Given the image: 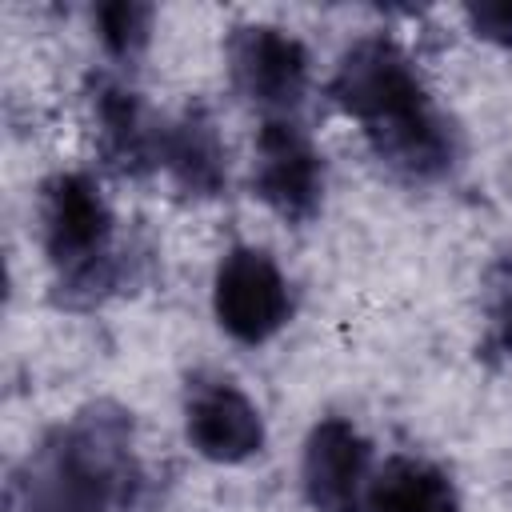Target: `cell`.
Returning <instances> with one entry per match:
<instances>
[{"instance_id":"30bf717a","label":"cell","mask_w":512,"mask_h":512,"mask_svg":"<svg viewBox=\"0 0 512 512\" xmlns=\"http://www.w3.org/2000/svg\"><path fill=\"white\" fill-rule=\"evenodd\" d=\"M160 168L188 200H216L228 184V148L208 104L192 100L172 120H160Z\"/></svg>"},{"instance_id":"ba28073f","label":"cell","mask_w":512,"mask_h":512,"mask_svg":"<svg viewBox=\"0 0 512 512\" xmlns=\"http://www.w3.org/2000/svg\"><path fill=\"white\" fill-rule=\"evenodd\" d=\"M184 432L188 444L212 464H244L264 448L260 408L228 376H188Z\"/></svg>"},{"instance_id":"8992f818","label":"cell","mask_w":512,"mask_h":512,"mask_svg":"<svg viewBox=\"0 0 512 512\" xmlns=\"http://www.w3.org/2000/svg\"><path fill=\"white\" fill-rule=\"evenodd\" d=\"M252 192L288 224H308L324 204V156L296 116L264 120L256 132Z\"/></svg>"},{"instance_id":"4fadbf2b","label":"cell","mask_w":512,"mask_h":512,"mask_svg":"<svg viewBox=\"0 0 512 512\" xmlns=\"http://www.w3.org/2000/svg\"><path fill=\"white\" fill-rule=\"evenodd\" d=\"M484 316V348L496 356H512V252H504L484 276Z\"/></svg>"},{"instance_id":"6da1fadb","label":"cell","mask_w":512,"mask_h":512,"mask_svg":"<svg viewBox=\"0 0 512 512\" xmlns=\"http://www.w3.org/2000/svg\"><path fill=\"white\" fill-rule=\"evenodd\" d=\"M332 104L352 116L372 156L404 184H436L460 160V128L432 100L412 56L384 32L360 36L336 60Z\"/></svg>"},{"instance_id":"5bb4252c","label":"cell","mask_w":512,"mask_h":512,"mask_svg":"<svg viewBox=\"0 0 512 512\" xmlns=\"http://www.w3.org/2000/svg\"><path fill=\"white\" fill-rule=\"evenodd\" d=\"M464 20L468 28L488 40V44H500V48H512V4L508 0H480V4H468L464 8Z\"/></svg>"},{"instance_id":"52a82bcc","label":"cell","mask_w":512,"mask_h":512,"mask_svg":"<svg viewBox=\"0 0 512 512\" xmlns=\"http://www.w3.org/2000/svg\"><path fill=\"white\" fill-rule=\"evenodd\" d=\"M300 484L312 512H364L372 484V444L344 416L312 424L300 460Z\"/></svg>"},{"instance_id":"8fae6325","label":"cell","mask_w":512,"mask_h":512,"mask_svg":"<svg viewBox=\"0 0 512 512\" xmlns=\"http://www.w3.org/2000/svg\"><path fill=\"white\" fill-rule=\"evenodd\" d=\"M364 512H460L456 484L420 456H392L372 472Z\"/></svg>"},{"instance_id":"9c48e42d","label":"cell","mask_w":512,"mask_h":512,"mask_svg":"<svg viewBox=\"0 0 512 512\" xmlns=\"http://www.w3.org/2000/svg\"><path fill=\"white\" fill-rule=\"evenodd\" d=\"M88 104L96 116L100 156L116 176L140 180L160 168V160H156L160 120L148 116L136 88H128L124 80H116L108 72H96V76H88Z\"/></svg>"},{"instance_id":"277c9868","label":"cell","mask_w":512,"mask_h":512,"mask_svg":"<svg viewBox=\"0 0 512 512\" xmlns=\"http://www.w3.org/2000/svg\"><path fill=\"white\" fill-rule=\"evenodd\" d=\"M232 88L264 116H296L308 96V48L276 24H240L224 44Z\"/></svg>"},{"instance_id":"7c38bea8","label":"cell","mask_w":512,"mask_h":512,"mask_svg":"<svg viewBox=\"0 0 512 512\" xmlns=\"http://www.w3.org/2000/svg\"><path fill=\"white\" fill-rule=\"evenodd\" d=\"M152 20H156V8L152 4H140V0H108V4L96 8V36H100L104 52L116 64L132 68L148 52Z\"/></svg>"},{"instance_id":"7a4b0ae2","label":"cell","mask_w":512,"mask_h":512,"mask_svg":"<svg viewBox=\"0 0 512 512\" xmlns=\"http://www.w3.org/2000/svg\"><path fill=\"white\" fill-rule=\"evenodd\" d=\"M144 484L132 412L116 400H88L8 476V512H128Z\"/></svg>"},{"instance_id":"5b68a950","label":"cell","mask_w":512,"mask_h":512,"mask_svg":"<svg viewBox=\"0 0 512 512\" xmlns=\"http://www.w3.org/2000/svg\"><path fill=\"white\" fill-rule=\"evenodd\" d=\"M212 312L216 324L236 340V344H264L272 340L288 316H292V292L284 272L264 248L236 244L224 252L216 280H212Z\"/></svg>"},{"instance_id":"3957f363","label":"cell","mask_w":512,"mask_h":512,"mask_svg":"<svg viewBox=\"0 0 512 512\" xmlns=\"http://www.w3.org/2000/svg\"><path fill=\"white\" fill-rule=\"evenodd\" d=\"M40 236L56 308L92 312L128 288L136 256L116 244V216L88 172H56L40 184Z\"/></svg>"}]
</instances>
